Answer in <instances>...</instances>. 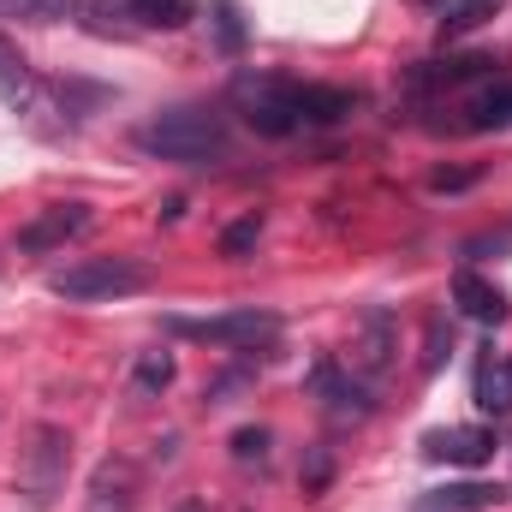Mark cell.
<instances>
[{"label": "cell", "mask_w": 512, "mask_h": 512, "mask_svg": "<svg viewBox=\"0 0 512 512\" xmlns=\"http://www.w3.org/2000/svg\"><path fill=\"white\" fill-rule=\"evenodd\" d=\"M489 501H501V489H489V483H453V489H435L423 512H477L489 507Z\"/></svg>", "instance_id": "cell-17"}, {"label": "cell", "mask_w": 512, "mask_h": 512, "mask_svg": "<svg viewBox=\"0 0 512 512\" xmlns=\"http://www.w3.org/2000/svg\"><path fill=\"white\" fill-rule=\"evenodd\" d=\"M143 286H149V268L131 256H84V262L48 274V292L72 298V304H108V298H131Z\"/></svg>", "instance_id": "cell-3"}, {"label": "cell", "mask_w": 512, "mask_h": 512, "mask_svg": "<svg viewBox=\"0 0 512 512\" xmlns=\"http://www.w3.org/2000/svg\"><path fill=\"white\" fill-rule=\"evenodd\" d=\"M137 149L179 167H215L233 155V137H227V120L209 108H167L149 126H137Z\"/></svg>", "instance_id": "cell-1"}, {"label": "cell", "mask_w": 512, "mask_h": 512, "mask_svg": "<svg viewBox=\"0 0 512 512\" xmlns=\"http://www.w3.org/2000/svg\"><path fill=\"white\" fill-rule=\"evenodd\" d=\"M429 6H435L441 30H447V36H459V30H477L483 18H495L507 0H429Z\"/></svg>", "instance_id": "cell-16"}, {"label": "cell", "mask_w": 512, "mask_h": 512, "mask_svg": "<svg viewBox=\"0 0 512 512\" xmlns=\"http://www.w3.org/2000/svg\"><path fill=\"white\" fill-rule=\"evenodd\" d=\"M209 12H215V36H221V48H227V54H239V48H245V18H239V0H215Z\"/></svg>", "instance_id": "cell-20"}, {"label": "cell", "mask_w": 512, "mask_h": 512, "mask_svg": "<svg viewBox=\"0 0 512 512\" xmlns=\"http://www.w3.org/2000/svg\"><path fill=\"white\" fill-rule=\"evenodd\" d=\"M0 102H6V114H18L24 126L36 131H54V102H48V90H42V78H36V66L18 54V42H6L0 36Z\"/></svg>", "instance_id": "cell-6"}, {"label": "cell", "mask_w": 512, "mask_h": 512, "mask_svg": "<svg viewBox=\"0 0 512 512\" xmlns=\"http://www.w3.org/2000/svg\"><path fill=\"white\" fill-rule=\"evenodd\" d=\"M84 512H137V471H131L126 459H102L96 465Z\"/></svg>", "instance_id": "cell-11"}, {"label": "cell", "mask_w": 512, "mask_h": 512, "mask_svg": "<svg viewBox=\"0 0 512 512\" xmlns=\"http://www.w3.org/2000/svg\"><path fill=\"white\" fill-rule=\"evenodd\" d=\"M233 459L239 465H268V429H239L233 435Z\"/></svg>", "instance_id": "cell-22"}, {"label": "cell", "mask_w": 512, "mask_h": 512, "mask_svg": "<svg viewBox=\"0 0 512 512\" xmlns=\"http://www.w3.org/2000/svg\"><path fill=\"white\" fill-rule=\"evenodd\" d=\"M179 512H203V501H179Z\"/></svg>", "instance_id": "cell-23"}, {"label": "cell", "mask_w": 512, "mask_h": 512, "mask_svg": "<svg viewBox=\"0 0 512 512\" xmlns=\"http://www.w3.org/2000/svg\"><path fill=\"white\" fill-rule=\"evenodd\" d=\"M316 393H328V411L334 417H370V382H358V376H340L334 364H322L316 376H310Z\"/></svg>", "instance_id": "cell-12"}, {"label": "cell", "mask_w": 512, "mask_h": 512, "mask_svg": "<svg viewBox=\"0 0 512 512\" xmlns=\"http://www.w3.org/2000/svg\"><path fill=\"white\" fill-rule=\"evenodd\" d=\"M173 370H179V364H173V352H143V358H137V370H131V387H137L143 399H155V393H167V387H173Z\"/></svg>", "instance_id": "cell-19"}, {"label": "cell", "mask_w": 512, "mask_h": 512, "mask_svg": "<svg viewBox=\"0 0 512 512\" xmlns=\"http://www.w3.org/2000/svg\"><path fill=\"white\" fill-rule=\"evenodd\" d=\"M423 459H435V465H489V459H495V435L477 429V423L429 429V435H423Z\"/></svg>", "instance_id": "cell-8"}, {"label": "cell", "mask_w": 512, "mask_h": 512, "mask_svg": "<svg viewBox=\"0 0 512 512\" xmlns=\"http://www.w3.org/2000/svg\"><path fill=\"white\" fill-rule=\"evenodd\" d=\"M262 239V215H245V221H233L227 233H221V256H245Z\"/></svg>", "instance_id": "cell-21"}, {"label": "cell", "mask_w": 512, "mask_h": 512, "mask_svg": "<svg viewBox=\"0 0 512 512\" xmlns=\"http://www.w3.org/2000/svg\"><path fill=\"white\" fill-rule=\"evenodd\" d=\"M477 405L495 411V417L512 411V352H489L477 364Z\"/></svg>", "instance_id": "cell-13"}, {"label": "cell", "mask_w": 512, "mask_h": 512, "mask_svg": "<svg viewBox=\"0 0 512 512\" xmlns=\"http://www.w3.org/2000/svg\"><path fill=\"white\" fill-rule=\"evenodd\" d=\"M173 334L203 340V346H227V352H256L268 340H280V316L274 310H227V316H203V322H173Z\"/></svg>", "instance_id": "cell-5"}, {"label": "cell", "mask_w": 512, "mask_h": 512, "mask_svg": "<svg viewBox=\"0 0 512 512\" xmlns=\"http://www.w3.org/2000/svg\"><path fill=\"white\" fill-rule=\"evenodd\" d=\"M352 114V90H334V84H298V120L304 126H334Z\"/></svg>", "instance_id": "cell-14"}, {"label": "cell", "mask_w": 512, "mask_h": 512, "mask_svg": "<svg viewBox=\"0 0 512 512\" xmlns=\"http://www.w3.org/2000/svg\"><path fill=\"white\" fill-rule=\"evenodd\" d=\"M191 0H131V24L137 30H185L191 24Z\"/></svg>", "instance_id": "cell-15"}, {"label": "cell", "mask_w": 512, "mask_h": 512, "mask_svg": "<svg viewBox=\"0 0 512 512\" xmlns=\"http://www.w3.org/2000/svg\"><path fill=\"white\" fill-rule=\"evenodd\" d=\"M90 227V209L84 203H54V209H42L30 227H18V251H54V245H66V239H78Z\"/></svg>", "instance_id": "cell-10"}, {"label": "cell", "mask_w": 512, "mask_h": 512, "mask_svg": "<svg viewBox=\"0 0 512 512\" xmlns=\"http://www.w3.org/2000/svg\"><path fill=\"white\" fill-rule=\"evenodd\" d=\"M66 471H72V435L60 423H30V435L18 447V477H12L24 507H36V512L54 507L66 495Z\"/></svg>", "instance_id": "cell-2"}, {"label": "cell", "mask_w": 512, "mask_h": 512, "mask_svg": "<svg viewBox=\"0 0 512 512\" xmlns=\"http://www.w3.org/2000/svg\"><path fill=\"white\" fill-rule=\"evenodd\" d=\"M453 304H459L471 322H483V328H501L512 316V298L495 280H483L477 268H459V274H453Z\"/></svg>", "instance_id": "cell-9"}, {"label": "cell", "mask_w": 512, "mask_h": 512, "mask_svg": "<svg viewBox=\"0 0 512 512\" xmlns=\"http://www.w3.org/2000/svg\"><path fill=\"white\" fill-rule=\"evenodd\" d=\"M0 18H12V24H60V18H78V0H0Z\"/></svg>", "instance_id": "cell-18"}, {"label": "cell", "mask_w": 512, "mask_h": 512, "mask_svg": "<svg viewBox=\"0 0 512 512\" xmlns=\"http://www.w3.org/2000/svg\"><path fill=\"white\" fill-rule=\"evenodd\" d=\"M512 126V78L495 72L459 96V131H507Z\"/></svg>", "instance_id": "cell-7"}, {"label": "cell", "mask_w": 512, "mask_h": 512, "mask_svg": "<svg viewBox=\"0 0 512 512\" xmlns=\"http://www.w3.org/2000/svg\"><path fill=\"white\" fill-rule=\"evenodd\" d=\"M233 108L262 137H292V131L304 126L298 120V84L292 78H274V72H239L233 78Z\"/></svg>", "instance_id": "cell-4"}]
</instances>
